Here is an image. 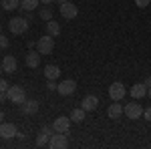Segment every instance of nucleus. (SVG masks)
Instances as JSON below:
<instances>
[{
    "label": "nucleus",
    "instance_id": "obj_27",
    "mask_svg": "<svg viewBox=\"0 0 151 149\" xmlns=\"http://www.w3.org/2000/svg\"><path fill=\"white\" fill-rule=\"evenodd\" d=\"M143 117H145V119H147V121L151 123V105L147 107V109H143Z\"/></svg>",
    "mask_w": 151,
    "mask_h": 149
},
{
    "label": "nucleus",
    "instance_id": "obj_25",
    "mask_svg": "<svg viewBox=\"0 0 151 149\" xmlns=\"http://www.w3.org/2000/svg\"><path fill=\"white\" fill-rule=\"evenodd\" d=\"M6 46H8V38L0 32V48H6Z\"/></svg>",
    "mask_w": 151,
    "mask_h": 149
},
{
    "label": "nucleus",
    "instance_id": "obj_28",
    "mask_svg": "<svg viewBox=\"0 0 151 149\" xmlns=\"http://www.w3.org/2000/svg\"><path fill=\"white\" fill-rule=\"evenodd\" d=\"M8 87H10V85H8L6 81H4V79H0V91H8Z\"/></svg>",
    "mask_w": 151,
    "mask_h": 149
},
{
    "label": "nucleus",
    "instance_id": "obj_14",
    "mask_svg": "<svg viewBox=\"0 0 151 149\" xmlns=\"http://www.w3.org/2000/svg\"><path fill=\"white\" fill-rule=\"evenodd\" d=\"M81 107L87 111V113H89V111H95V109L99 107V99H97L95 95H87V97L81 101Z\"/></svg>",
    "mask_w": 151,
    "mask_h": 149
},
{
    "label": "nucleus",
    "instance_id": "obj_21",
    "mask_svg": "<svg viewBox=\"0 0 151 149\" xmlns=\"http://www.w3.org/2000/svg\"><path fill=\"white\" fill-rule=\"evenodd\" d=\"M38 2H40V0H20V10L32 12L36 6H38Z\"/></svg>",
    "mask_w": 151,
    "mask_h": 149
},
{
    "label": "nucleus",
    "instance_id": "obj_24",
    "mask_svg": "<svg viewBox=\"0 0 151 149\" xmlns=\"http://www.w3.org/2000/svg\"><path fill=\"white\" fill-rule=\"evenodd\" d=\"M151 0H135V6H139V8H145V6H149Z\"/></svg>",
    "mask_w": 151,
    "mask_h": 149
},
{
    "label": "nucleus",
    "instance_id": "obj_30",
    "mask_svg": "<svg viewBox=\"0 0 151 149\" xmlns=\"http://www.w3.org/2000/svg\"><path fill=\"white\" fill-rule=\"evenodd\" d=\"M145 85H147V87H151V75L147 77V79H145Z\"/></svg>",
    "mask_w": 151,
    "mask_h": 149
},
{
    "label": "nucleus",
    "instance_id": "obj_7",
    "mask_svg": "<svg viewBox=\"0 0 151 149\" xmlns=\"http://www.w3.org/2000/svg\"><path fill=\"white\" fill-rule=\"evenodd\" d=\"M123 113L127 115V119H133V121H135V119H139L141 115H143V107L133 101V103H127L123 107Z\"/></svg>",
    "mask_w": 151,
    "mask_h": 149
},
{
    "label": "nucleus",
    "instance_id": "obj_35",
    "mask_svg": "<svg viewBox=\"0 0 151 149\" xmlns=\"http://www.w3.org/2000/svg\"><path fill=\"white\" fill-rule=\"evenodd\" d=\"M147 95H149V97H151V87H149V91H147Z\"/></svg>",
    "mask_w": 151,
    "mask_h": 149
},
{
    "label": "nucleus",
    "instance_id": "obj_12",
    "mask_svg": "<svg viewBox=\"0 0 151 149\" xmlns=\"http://www.w3.org/2000/svg\"><path fill=\"white\" fill-rule=\"evenodd\" d=\"M38 65H40V53L35 50V48H30V50L26 53V67L38 69Z\"/></svg>",
    "mask_w": 151,
    "mask_h": 149
},
{
    "label": "nucleus",
    "instance_id": "obj_23",
    "mask_svg": "<svg viewBox=\"0 0 151 149\" xmlns=\"http://www.w3.org/2000/svg\"><path fill=\"white\" fill-rule=\"evenodd\" d=\"M38 16H40L42 20H50V18H52V10H50V8H42V10L38 12Z\"/></svg>",
    "mask_w": 151,
    "mask_h": 149
},
{
    "label": "nucleus",
    "instance_id": "obj_22",
    "mask_svg": "<svg viewBox=\"0 0 151 149\" xmlns=\"http://www.w3.org/2000/svg\"><path fill=\"white\" fill-rule=\"evenodd\" d=\"M0 4H2V10H16V8H20V0H0Z\"/></svg>",
    "mask_w": 151,
    "mask_h": 149
},
{
    "label": "nucleus",
    "instance_id": "obj_19",
    "mask_svg": "<svg viewBox=\"0 0 151 149\" xmlns=\"http://www.w3.org/2000/svg\"><path fill=\"white\" fill-rule=\"evenodd\" d=\"M22 113L24 115L38 113V101H24V103H22Z\"/></svg>",
    "mask_w": 151,
    "mask_h": 149
},
{
    "label": "nucleus",
    "instance_id": "obj_31",
    "mask_svg": "<svg viewBox=\"0 0 151 149\" xmlns=\"http://www.w3.org/2000/svg\"><path fill=\"white\" fill-rule=\"evenodd\" d=\"M0 123H4V113L0 111Z\"/></svg>",
    "mask_w": 151,
    "mask_h": 149
},
{
    "label": "nucleus",
    "instance_id": "obj_3",
    "mask_svg": "<svg viewBox=\"0 0 151 149\" xmlns=\"http://www.w3.org/2000/svg\"><path fill=\"white\" fill-rule=\"evenodd\" d=\"M48 147L52 149H67L69 147V137L67 133H52L48 139Z\"/></svg>",
    "mask_w": 151,
    "mask_h": 149
},
{
    "label": "nucleus",
    "instance_id": "obj_4",
    "mask_svg": "<svg viewBox=\"0 0 151 149\" xmlns=\"http://www.w3.org/2000/svg\"><path fill=\"white\" fill-rule=\"evenodd\" d=\"M6 93H8V101H12L16 105H22L26 101V93H24L22 87H8Z\"/></svg>",
    "mask_w": 151,
    "mask_h": 149
},
{
    "label": "nucleus",
    "instance_id": "obj_16",
    "mask_svg": "<svg viewBox=\"0 0 151 149\" xmlns=\"http://www.w3.org/2000/svg\"><path fill=\"white\" fill-rule=\"evenodd\" d=\"M47 35L55 36L57 38L58 35H60V24L55 20V18H50V20H47Z\"/></svg>",
    "mask_w": 151,
    "mask_h": 149
},
{
    "label": "nucleus",
    "instance_id": "obj_5",
    "mask_svg": "<svg viewBox=\"0 0 151 149\" xmlns=\"http://www.w3.org/2000/svg\"><path fill=\"white\" fill-rule=\"evenodd\" d=\"M57 91H58V95H63V97H69V95H73V93L77 91V81H73V79L60 81L58 87H57Z\"/></svg>",
    "mask_w": 151,
    "mask_h": 149
},
{
    "label": "nucleus",
    "instance_id": "obj_36",
    "mask_svg": "<svg viewBox=\"0 0 151 149\" xmlns=\"http://www.w3.org/2000/svg\"><path fill=\"white\" fill-rule=\"evenodd\" d=\"M0 32H2V24H0Z\"/></svg>",
    "mask_w": 151,
    "mask_h": 149
},
{
    "label": "nucleus",
    "instance_id": "obj_10",
    "mask_svg": "<svg viewBox=\"0 0 151 149\" xmlns=\"http://www.w3.org/2000/svg\"><path fill=\"white\" fill-rule=\"evenodd\" d=\"M69 127H70V117H57L55 123H52V129L55 133H69Z\"/></svg>",
    "mask_w": 151,
    "mask_h": 149
},
{
    "label": "nucleus",
    "instance_id": "obj_6",
    "mask_svg": "<svg viewBox=\"0 0 151 149\" xmlns=\"http://www.w3.org/2000/svg\"><path fill=\"white\" fill-rule=\"evenodd\" d=\"M58 8H60V16H63V18H67V20H73V18H77V14H79V8H77V4H73V2L58 4Z\"/></svg>",
    "mask_w": 151,
    "mask_h": 149
},
{
    "label": "nucleus",
    "instance_id": "obj_13",
    "mask_svg": "<svg viewBox=\"0 0 151 149\" xmlns=\"http://www.w3.org/2000/svg\"><path fill=\"white\" fill-rule=\"evenodd\" d=\"M147 91H149V87H147L145 83H135V85L131 87V97H133V99H143V97L147 95Z\"/></svg>",
    "mask_w": 151,
    "mask_h": 149
},
{
    "label": "nucleus",
    "instance_id": "obj_2",
    "mask_svg": "<svg viewBox=\"0 0 151 149\" xmlns=\"http://www.w3.org/2000/svg\"><path fill=\"white\" fill-rule=\"evenodd\" d=\"M36 50H38L40 55H50V53L55 50V36H50V35L40 36V38L36 40Z\"/></svg>",
    "mask_w": 151,
    "mask_h": 149
},
{
    "label": "nucleus",
    "instance_id": "obj_17",
    "mask_svg": "<svg viewBox=\"0 0 151 149\" xmlns=\"http://www.w3.org/2000/svg\"><path fill=\"white\" fill-rule=\"evenodd\" d=\"M45 77L50 79V81H57L60 77V69H58L57 65H47L45 67Z\"/></svg>",
    "mask_w": 151,
    "mask_h": 149
},
{
    "label": "nucleus",
    "instance_id": "obj_15",
    "mask_svg": "<svg viewBox=\"0 0 151 149\" xmlns=\"http://www.w3.org/2000/svg\"><path fill=\"white\" fill-rule=\"evenodd\" d=\"M2 69L6 71L8 75H12V73L16 71V58L10 57V55H6V57L2 58Z\"/></svg>",
    "mask_w": 151,
    "mask_h": 149
},
{
    "label": "nucleus",
    "instance_id": "obj_18",
    "mask_svg": "<svg viewBox=\"0 0 151 149\" xmlns=\"http://www.w3.org/2000/svg\"><path fill=\"white\" fill-rule=\"evenodd\" d=\"M107 115H109L111 119H119L121 115H125V113H123V107L119 105V101H115V103H113L111 107H109V109H107Z\"/></svg>",
    "mask_w": 151,
    "mask_h": 149
},
{
    "label": "nucleus",
    "instance_id": "obj_11",
    "mask_svg": "<svg viewBox=\"0 0 151 149\" xmlns=\"http://www.w3.org/2000/svg\"><path fill=\"white\" fill-rule=\"evenodd\" d=\"M18 135V129L14 123H0V137L2 139H12Z\"/></svg>",
    "mask_w": 151,
    "mask_h": 149
},
{
    "label": "nucleus",
    "instance_id": "obj_32",
    "mask_svg": "<svg viewBox=\"0 0 151 149\" xmlns=\"http://www.w3.org/2000/svg\"><path fill=\"white\" fill-rule=\"evenodd\" d=\"M42 4H50V2H55V0H40Z\"/></svg>",
    "mask_w": 151,
    "mask_h": 149
},
{
    "label": "nucleus",
    "instance_id": "obj_1",
    "mask_svg": "<svg viewBox=\"0 0 151 149\" xmlns=\"http://www.w3.org/2000/svg\"><path fill=\"white\" fill-rule=\"evenodd\" d=\"M28 18H24V16H14L8 20V30H10L12 35H24L26 30H28Z\"/></svg>",
    "mask_w": 151,
    "mask_h": 149
},
{
    "label": "nucleus",
    "instance_id": "obj_26",
    "mask_svg": "<svg viewBox=\"0 0 151 149\" xmlns=\"http://www.w3.org/2000/svg\"><path fill=\"white\" fill-rule=\"evenodd\" d=\"M57 87H58V85L55 83V81L48 79V83H47V89H48V91H57Z\"/></svg>",
    "mask_w": 151,
    "mask_h": 149
},
{
    "label": "nucleus",
    "instance_id": "obj_33",
    "mask_svg": "<svg viewBox=\"0 0 151 149\" xmlns=\"http://www.w3.org/2000/svg\"><path fill=\"white\" fill-rule=\"evenodd\" d=\"M58 4H65V2H69V0H57Z\"/></svg>",
    "mask_w": 151,
    "mask_h": 149
},
{
    "label": "nucleus",
    "instance_id": "obj_34",
    "mask_svg": "<svg viewBox=\"0 0 151 149\" xmlns=\"http://www.w3.org/2000/svg\"><path fill=\"white\" fill-rule=\"evenodd\" d=\"M2 73H4V69H2V63H0V75H2Z\"/></svg>",
    "mask_w": 151,
    "mask_h": 149
},
{
    "label": "nucleus",
    "instance_id": "obj_29",
    "mask_svg": "<svg viewBox=\"0 0 151 149\" xmlns=\"http://www.w3.org/2000/svg\"><path fill=\"white\" fill-rule=\"evenodd\" d=\"M6 99H8V93H6V91H0V103H4Z\"/></svg>",
    "mask_w": 151,
    "mask_h": 149
},
{
    "label": "nucleus",
    "instance_id": "obj_8",
    "mask_svg": "<svg viewBox=\"0 0 151 149\" xmlns=\"http://www.w3.org/2000/svg\"><path fill=\"white\" fill-rule=\"evenodd\" d=\"M125 95H127V89H125V85H123V83H119V81L113 83V85L109 87V97H111L113 101H121Z\"/></svg>",
    "mask_w": 151,
    "mask_h": 149
},
{
    "label": "nucleus",
    "instance_id": "obj_20",
    "mask_svg": "<svg viewBox=\"0 0 151 149\" xmlns=\"http://www.w3.org/2000/svg\"><path fill=\"white\" fill-rule=\"evenodd\" d=\"M85 115H87V111H85L83 107H79V109H75V111L70 113V121H73V123H83V121H85Z\"/></svg>",
    "mask_w": 151,
    "mask_h": 149
},
{
    "label": "nucleus",
    "instance_id": "obj_9",
    "mask_svg": "<svg viewBox=\"0 0 151 149\" xmlns=\"http://www.w3.org/2000/svg\"><path fill=\"white\" fill-rule=\"evenodd\" d=\"M52 133H55L52 125H45L40 131H38V135H36V145H38V147L48 145V139H50V135H52Z\"/></svg>",
    "mask_w": 151,
    "mask_h": 149
}]
</instances>
